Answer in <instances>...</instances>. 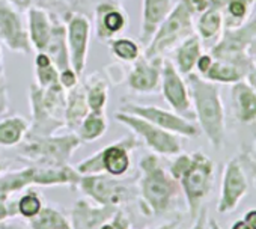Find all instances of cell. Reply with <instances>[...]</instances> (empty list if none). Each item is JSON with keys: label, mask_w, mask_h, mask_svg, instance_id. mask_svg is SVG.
Returning a JSON list of instances; mask_svg holds the SVG:
<instances>
[{"label": "cell", "mask_w": 256, "mask_h": 229, "mask_svg": "<svg viewBox=\"0 0 256 229\" xmlns=\"http://www.w3.org/2000/svg\"><path fill=\"white\" fill-rule=\"evenodd\" d=\"M139 169L138 192L140 211L148 217H158L170 211L182 194L180 182L163 168L158 156L154 152L140 157Z\"/></svg>", "instance_id": "1"}, {"label": "cell", "mask_w": 256, "mask_h": 229, "mask_svg": "<svg viewBox=\"0 0 256 229\" xmlns=\"http://www.w3.org/2000/svg\"><path fill=\"white\" fill-rule=\"evenodd\" d=\"M186 82L199 130L205 134L212 148H223L226 139V114L218 84L194 72L186 76Z\"/></svg>", "instance_id": "2"}, {"label": "cell", "mask_w": 256, "mask_h": 229, "mask_svg": "<svg viewBox=\"0 0 256 229\" xmlns=\"http://www.w3.org/2000/svg\"><path fill=\"white\" fill-rule=\"evenodd\" d=\"M82 175L76 168L66 166H40L30 164L12 172H4L0 175V198L11 199V194L18 193L30 186H70L77 187Z\"/></svg>", "instance_id": "3"}, {"label": "cell", "mask_w": 256, "mask_h": 229, "mask_svg": "<svg viewBox=\"0 0 256 229\" xmlns=\"http://www.w3.org/2000/svg\"><path fill=\"white\" fill-rule=\"evenodd\" d=\"M194 18L196 14L188 0H178L145 47L144 56L148 59L164 58L166 53L172 52L186 38L194 35Z\"/></svg>", "instance_id": "4"}, {"label": "cell", "mask_w": 256, "mask_h": 229, "mask_svg": "<svg viewBox=\"0 0 256 229\" xmlns=\"http://www.w3.org/2000/svg\"><path fill=\"white\" fill-rule=\"evenodd\" d=\"M82 146V140L76 133L30 136L26 134L23 142L17 145L18 156L32 164L40 166H66L76 150Z\"/></svg>", "instance_id": "5"}, {"label": "cell", "mask_w": 256, "mask_h": 229, "mask_svg": "<svg viewBox=\"0 0 256 229\" xmlns=\"http://www.w3.org/2000/svg\"><path fill=\"white\" fill-rule=\"evenodd\" d=\"M65 89L59 84L42 89L36 83L30 86V108L32 122L28 134L48 136L56 134L59 128L65 127Z\"/></svg>", "instance_id": "6"}, {"label": "cell", "mask_w": 256, "mask_h": 229, "mask_svg": "<svg viewBox=\"0 0 256 229\" xmlns=\"http://www.w3.org/2000/svg\"><path fill=\"white\" fill-rule=\"evenodd\" d=\"M256 41V10L248 22L235 29H224L218 41L210 48L214 59L238 65L250 72L256 65L253 60V44Z\"/></svg>", "instance_id": "7"}, {"label": "cell", "mask_w": 256, "mask_h": 229, "mask_svg": "<svg viewBox=\"0 0 256 229\" xmlns=\"http://www.w3.org/2000/svg\"><path fill=\"white\" fill-rule=\"evenodd\" d=\"M178 182L186 198L188 212L194 218L202 208V202L206 199L212 188L214 162L202 151L190 154V162L178 178Z\"/></svg>", "instance_id": "8"}, {"label": "cell", "mask_w": 256, "mask_h": 229, "mask_svg": "<svg viewBox=\"0 0 256 229\" xmlns=\"http://www.w3.org/2000/svg\"><path fill=\"white\" fill-rule=\"evenodd\" d=\"M138 146H139V139L134 134L126 136L112 145L104 146L94 156L82 160L76 166V170L80 175L106 174L110 176L120 178L130 169L132 164L130 152Z\"/></svg>", "instance_id": "9"}, {"label": "cell", "mask_w": 256, "mask_h": 229, "mask_svg": "<svg viewBox=\"0 0 256 229\" xmlns=\"http://www.w3.org/2000/svg\"><path fill=\"white\" fill-rule=\"evenodd\" d=\"M114 120L124 127H126L128 130H132L133 134L138 139H142L145 145L151 150V152L157 156L174 157L182 152V144L180 136L169 133L144 118L118 110L114 113Z\"/></svg>", "instance_id": "10"}, {"label": "cell", "mask_w": 256, "mask_h": 229, "mask_svg": "<svg viewBox=\"0 0 256 229\" xmlns=\"http://www.w3.org/2000/svg\"><path fill=\"white\" fill-rule=\"evenodd\" d=\"M77 187L86 198L94 200V204L114 210L122 208L133 198L130 184L106 174L82 175Z\"/></svg>", "instance_id": "11"}, {"label": "cell", "mask_w": 256, "mask_h": 229, "mask_svg": "<svg viewBox=\"0 0 256 229\" xmlns=\"http://www.w3.org/2000/svg\"><path fill=\"white\" fill-rule=\"evenodd\" d=\"M120 112L125 113H132L136 114L139 118H144L150 121L151 124L174 133L180 138L186 139H194L199 136L200 130L198 126H194L188 118H184L181 114L175 113L174 110H166L157 106H142V104H134V102H128L120 106Z\"/></svg>", "instance_id": "12"}, {"label": "cell", "mask_w": 256, "mask_h": 229, "mask_svg": "<svg viewBox=\"0 0 256 229\" xmlns=\"http://www.w3.org/2000/svg\"><path fill=\"white\" fill-rule=\"evenodd\" d=\"M160 90L163 94V98L175 113L184 118H194L187 82L169 59H163Z\"/></svg>", "instance_id": "13"}, {"label": "cell", "mask_w": 256, "mask_h": 229, "mask_svg": "<svg viewBox=\"0 0 256 229\" xmlns=\"http://www.w3.org/2000/svg\"><path fill=\"white\" fill-rule=\"evenodd\" d=\"M90 30L92 24L88 17L78 12H72L66 16L65 32H66V46L70 54L71 68L82 77L86 62L90 42Z\"/></svg>", "instance_id": "14"}, {"label": "cell", "mask_w": 256, "mask_h": 229, "mask_svg": "<svg viewBox=\"0 0 256 229\" xmlns=\"http://www.w3.org/2000/svg\"><path fill=\"white\" fill-rule=\"evenodd\" d=\"M0 42L20 54L32 53L28 26L10 0H0Z\"/></svg>", "instance_id": "15"}, {"label": "cell", "mask_w": 256, "mask_h": 229, "mask_svg": "<svg viewBox=\"0 0 256 229\" xmlns=\"http://www.w3.org/2000/svg\"><path fill=\"white\" fill-rule=\"evenodd\" d=\"M247 190H248V181L242 163L238 157H234L226 163L223 170L217 212L226 214L234 211L241 202V199L246 196Z\"/></svg>", "instance_id": "16"}, {"label": "cell", "mask_w": 256, "mask_h": 229, "mask_svg": "<svg viewBox=\"0 0 256 229\" xmlns=\"http://www.w3.org/2000/svg\"><path fill=\"white\" fill-rule=\"evenodd\" d=\"M128 26L125 10L114 0H106L95 6V34L102 42L119 36Z\"/></svg>", "instance_id": "17"}, {"label": "cell", "mask_w": 256, "mask_h": 229, "mask_svg": "<svg viewBox=\"0 0 256 229\" xmlns=\"http://www.w3.org/2000/svg\"><path fill=\"white\" fill-rule=\"evenodd\" d=\"M163 59L164 58L148 59L142 54L136 62H133V68L126 76V86L138 94L158 92Z\"/></svg>", "instance_id": "18"}, {"label": "cell", "mask_w": 256, "mask_h": 229, "mask_svg": "<svg viewBox=\"0 0 256 229\" xmlns=\"http://www.w3.org/2000/svg\"><path fill=\"white\" fill-rule=\"evenodd\" d=\"M230 104L238 122L244 126L256 124V90L247 80L230 84Z\"/></svg>", "instance_id": "19"}, {"label": "cell", "mask_w": 256, "mask_h": 229, "mask_svg": "<svg viewBox=\"0 0 256 229\" xmlns=\"http://www.w3.org/2000/svg\"><path fill=\"white\" fill-rule=\"evenodd\" d=\"M174 8V0H144L142 4V23L139 42L145 47L152 40L162 22L169 16Z\"/></svg>", "instance_id": "20"}, {"label": "cell", "mask_w": 256, "mask_h": 229, "mask_svg": "<svg viewBox=\"0 0 256 229\" xmlns=\"http://www.w3.org/2000/svg\"><path fill=\"white\" fill-rule=\"evenodd\" d=\"M116 210L110 206L92 205L86 199H78L71 210V228L72 229H98L107 222Z\"/></svg>", "instance_id": "21"}, {"label": "cell", "mask_w": 256, "mask_h": 229, "mask_svg": "<svg viewBox=\"0 0 256 229\" xmlns=\"http://www.w3.org/2000/svg\"><path fill=\"white\" fill-rule=\"evenodd\" d=\"M224 30V22L218 5L211 0L210 6L196 16L194 18V34L199 36L204 46L211 48Z\"/></svg>", "instance_id": "22"}, {"label": "cell", "mask_w": 256, "mask_h": 229, "mask_svg": "<svg viewBox=\"0 0 256 229\" xmlns=\"http://www.w3.org/2000/svg\"><path fill=\"white\" fill-rule=\"evenodd\" d=\"M53 26L54 22L44 8L30 6L28 10V35L32 50L36 53L46 50L53 34Z\"/></svg>", "instance_id": "23"}, {"label": "cell", "mask_w": 256, "mask_h": 229, "mask_svg": "<svg viewBox=\"0 0 256 229\" xmlns=\"http://www.w3.org/2000/svg\"><path fill=\"white\" fill-rule=\"evenodd\" d=\"M89 113V107L86 102V92L83 83H77L74 88L65 92V110H64V120L65 127L70 133H76L80 127L82 121Z\"/></svg>", "instance_id": "24"}, {"label": "cell", "mask_w": 256, "mask_h": 229, "mask_svg": "<svg viewBox=\"0 0 256 229\" xmlns=\"http://www.w3.org/2000/svg\"><path fill=\"white\" fill-rule=\"evenodd\" d=\"M218 5L224 29H235L250 20L256 10V0H214Z\"/></svg>", "instance_id": "25"}, {"label": "cell", "mask_w": 256, "mask_h": 229, "mask_svg": "<svg viewBox=\"0 0 256 229\" xmlns=\"http://www.w3.org/2000/svg\"><path fill=\"white\" fill-rule=\"evenodd\" d=\"M202 53H204V44L199 40V36L194 34V35L186 38L181 44H178L174 48V62L172 64L186 77L194 71L196 62Z\"/></svg>", "instance_id": "26"}, {"label": "cell", "mask_w": 256, "mask_h": 229, "mask_svg": "<svg viewBox=\"0 0 256 229\" xmlns=\"http://www.w3.org/2000/svg\"><path fill=\"white\" fill-rule=\"evenodd\" d=\"M44 53L52 59L54 66L62 71L66 68H71L70 64V54H68V46H66V32H65V24L56 22L53 26V34L52 38L44 50Z\"/></svg>", "instance_id": "27"}, {"label": "cell", "mask_w": 256, "mask_h": 229, "mask_svg": "<svg viewBox=\"0 0 256 229\" xmlns=\"http://www.w3.org/2000/svg\"><path fill=\"white\" fill-rule=\"evenodd\" d=\"M30 124L18 114L0 120V146L14 148L23 142Z\"/></svg>", "instance_id": "28"}, {"label": "cell", "mask_w": 256, "mask_h": 229, "mask_svg": "<svg viewBox=\"0 0 256 229\" xmlns=\"http://www.w3.org/2000/svg\"><path fill=\"white\" fill-rule=\"evenodd\" d=\"M83 86L86 92V102L89 112L104 113L108 101V82L100 74H94L88 77V80H84Z\"/></svg>", "instance_id": "29"}, {"label": "cell", "mask_w": 256, "mask_h": 229, "mask_svg": "<svg viewBox=\"0 0 256 229\" xmlns=\"http://www.w3.org/2000/svg\"><path fill=\"white\" fill-rule=\"evenodd\" d=\"M247 76H248V72L244 71L242 68H240L238 65L214 59L212 65L210 66V70L206 71L204 78L208 82H212L216 84H234L236 82L246 80Z\"/></svg>", "instance_id": "30"}, {"label": "cell", "mask_w": 256, "mask_h": 229, "mask_svg": "<svg viewBox=\"0 0 256 229\" xmlns=\"http://www.w3.org/2000/svg\"><path fill=\"white\" fill-rule=\"evenodd\" d=\"M29 229H72L71 220L56 206L44 205L41 211L28 220Z\"/></svg>", "instance_id": "31"}, {"label": "cell", "mask_w": 256, "mask_h": 229, "mask_svg": "<svg viewBox=\"0 0 256 229\" xmlns=\"http://www.w3.org/2000/svg\"><path fill=\"white\" fill-rule=\"evenodd\" d=\"M106 132H107L106 114L89 112L84 116V120L82 121L80 127L76 130V134L82 140V144H86V142L89 144L102 138Z\"/></svg>", "instance_id": "32"}, {"label": "cell", "mask_w": 256, "mask_h": 229, "mask_svg": "<svg viewBox=\"0 0 256 229\" xmlns=\"http://www.w3.org/2000/svg\"><path fill=\"white\" fill-rule=\"evenodd\" d=\"M34 64H35V83L40 88L47 89V88H54V86L60 84L59 70L54 66L52 59L44 52L36 53Z\"/></svg>", "instance_id": "33"}, {"label": "cell", "mask_w": 256, "mask_h": 229, "mask_svg": "<svg viewBox=\"0 0 256 229\" xmlns=\"http://www.w3.org/2000/svg\"><path fill=\"white\" fill-rule=\"evenodd\" d=\"M107 42H108V48L113 53V56L116 59H119L120 62L133 64L142 56L140 44L138 41H134V40L124 38V36H116V38H113V40H110Z\"/></svg>", "instance_id": "34"}, {"label": "cell", "mask_w": 256, "mask_h": 229, "mask_svg": "<svg viewBox=\"0 0 256 229\" xmlns=\"http://www.w3.org/2000/svg\"><path fill=\"white\" fill-rule=\"evenodd\" d=\"M16 206H17V214L26 220L35 217L41 208L44 206L42 204V196L38 190L35 188H28L24 194L20 196V199H17L16 202Z\"/></svg>", "instance_id": "35"}, {"label": "cell", "mask_w": 256, "mask_h": 229, "mask_svg": "<svg viewBox=\"0 0 256 229\" xmlns=\"http://www.w3.org/2000/svg\"><path fill=\"white\" fill-rule=\"evenodd\" d=\"M98 229H132V220L122 208H118L113 212V216L107 222H104Z\"/></svg>", "instance_id": "36"}, {"label": "cell", "mask_w": 256, "mask_h": 229, "mask_svg": "<svg viewBox=\"0 0 256 229\" xmlns=\"http://www.w3.org/2000/svg\"><path fill=\"white\" fill-rule=\"evenodd\" d=\"M10 110V98H8V88H6V77H5V64H4V53L0 47V114H5Z\"/></svg>", "instance_id": "37"}, {"label": "cell", "mask_w": 256, "mask_h": 229, "mask_svg": "<svg viewBox=\"0 0 256 229\" xmlns=\"http://www.w3.org/2000/svg\"><path fill=\"white\" fill-rule=\"evenodd\" d=\"M59 82H60L62 88L65 90H68L80 82V76L72 68H66V70L59 71Z\"/></svg>", "instance_id": "38"}, {"label": "cell", "mask_w": 256, "mask_h": 229, "mask_svg": "<svg viewBox=\"0 0 256 229\" xmlns=\"http://www.w3.org/2000/svg\"><path fill=\"white\" fill-rule=\"evenodd\" d=\"M17 206L16 202L10 200V199H2L0 198V223L17 217Z\"/></svg>", "instance_id": "39"}, {"label": "cell", "mask_w": 256, "mask_h": 229, "mask_svg": "<svg viewBox=\"0 0 256 229\" xmlns=\"http://www.w3.org/2000/svg\"><path fill=\"white\" fill-rule=\"evenodd\" d=\"M212 60H214V58H212L210 53H202V54L199 56L194 70L198 71V74H199L200 77H204V76L206 74V71H208L210 66L212 65Z\"/></svg>", "instance_id": "40"}, {"label": "cell", "mask_w": 256, "mask_h": 229, "mask_svg": "<svg viewBox=\"0 0 256 229\" xmlns=\"http://www.w3.org/2000/svg\"><path fill=\"white\" fill-rule=\"evenodd\" d=\"M190 229H210V220H208V212L205 208H200L199 212L194 217V223Z\"/></svg>", "instance_id": "41"}, {"label": "cell", "mask_w": 256, "mask_h": 229, "mask_svg": "<svg viewBox=\"0 0 256 229\" xmlns=\"http://www.w3.org/2000/svg\"><path fill=\"white\" fill-rule=\"evenodd\" d=\"M0 229H29V226H28V223L16 220V217H14V218H10V220H5L0 223Z\"/></svg>", "instance_id": "42"}, {"label": "cell", "mask_w": 256, "mask_h": 229, "mask_svg": "<svg viewBox=\"0 0 256 229\" xmlns=\"http://www.w3.org/2000/svg\"><path fill=\"white\" fill-rule=\"evenodd\" d=\"M244 222L248 224L250 229H256V208L250 210L244 214Z\"/></svg>", "instance_id": "43"}, {"label": "cell", "mask_w": 256, "mask_h": 229, "mask_svg": "<svg viewBox=\"0 0 256 229\" xmlns=\"http://www.w3.org/2000/svg\"><path fill=\"white\" fill-rule=\"evenodd\" d=\"M10 2H11L14 6L23 8V10H29V8L32 6V2H34V0H10Z\"/></svg>", "instance_id": "44"}, {"label": "cell", "mask_w": 256, "mask_h": 229, "mask_svg": "<svg viewBox=\"0 0 256 229\" xmlns=\"http://www.w3.org/2000/svg\"><path fill=\"white\" fill-rule=\"evenodd\" d=\"M178 228H180V220H170V222H168V223H164L156 229H178Z\"/></svg>", "instance_id": "45"}, {"label": "cell", "mask_w": 256, "mask_h": 229, "mask_svg": "<svg viewBox=\"0 0 256 229\" xmlns=\"http://www.w3.org/2000/svg\"><path fill=\"white\" fill-rule=\"evenodd\" d=\"M250 84H252V88L256 90V66L248 72V76H247V78H246Z\"/></svg>", "instance_id": "46"}, {"label": "cell", "mask_w": 256, "mask_h": 229, "mask_svg": "<svg viewBox=\"0 0 256 229\" xmlns=\"http://www.w3.org/2000/svg\"><path fill=\"white\" fill-rule=\"evenodd\" d=\"M230 229H250L248 228V224L244 222V218L242 220H236L232 226H230Z\"/></svg>", "instance_id": "47"}, {"label": "cell", "mask_w": 256, "mask_h": 229, "mask_svg": "<svg viewBox=\"0 0 256 229\" xmlns=\"http://www.w3.org/2000/svg\"><path fill=\"white\" fill-rule=\"evenodd\" d=\"M210 229H222L216 220H210Z\"/></svg>", "instance_id": "48"}, {"label": "cell", "mask_w": 256, "mask_h": 229, "mask_svg": "<svg viewBox=\"0 0 256 229\" xmlns=\"http://www.w3.org/2000/svg\"><path fill=\"white\" fill-rule=\"evenodd\" d=\"M8 169V166H6V163L5 162H2V160H0V175H2L5 170Z\"/></svg>", "instance_id": "49"}, {"label": "cell", "mask_w": 256, "mask_h": 229, "mask_svg": "<svg viewBox=\"0 0 256 229\" xmlns=\"http://www.w3.org/2000/svg\"><path fill=\"white\" fill-rule=\"evenodd\" d=\"M253 60H254V65H256V52L253 53Z\"/></svg>", "instance_id": "50"}]
</instances>
